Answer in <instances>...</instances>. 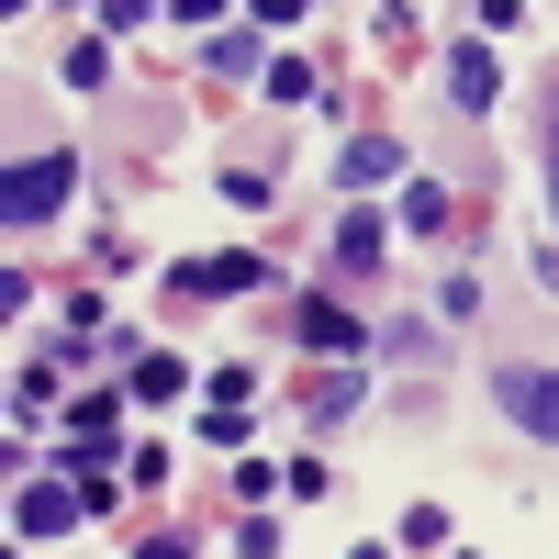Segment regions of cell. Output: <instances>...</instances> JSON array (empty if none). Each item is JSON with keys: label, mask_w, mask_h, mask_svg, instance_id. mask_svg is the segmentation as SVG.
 <instances>
[{"label": "cell", "mask_w": 559, "mask_h": 559, "mask_svg": "<svg viewBox=\"0 0 559 559\" xmlns=\"http://www.w3.org/2000/svg\"><path fill=\"white\" fill-rule=\"evenodd\" d=\"M179 280H191V292H247L258 258H202V269H179Z\"/></svg>", "instance_id": "ba28073f"}, {"label": "cell", "mask_w": 559, "mask_h": 559, "mask_svg": "<svg viewBox=\"0 0 559 559\" xmlns=\"http://www.w3.org/2000/svg\"><path fill=\"white\" fill-rule=\"evenodd\" d=\"M492 403L515 414V437H537V448H559V369H492Z\"/></svg>", "instance_id": "7a4b0ae2"}, {"label": "cell", "mask_w": 559, "mask_h": 559, "mask_svg": "<svg viewBox=\"0 0 559 559\" xmlns=\"http://www.w3.org/2000/svg\"><path fill=\"white\" fill-rule=\"evenodd\" d=\"M258 68V34H213V79H247Z\"/></svg>", "instance_id": "9c48e42d"}, {"label": "cell", "mask_w": 559, "mask_h": 559, "mask_svg": "<svg viewBox=\"0 0 559 559\" xmlns=\"http://www.w3.org/2000/svg\"><path fill=\"white\" fill-rule=\"evenodd\" d=\"M392 168H403V146H381V134H358L336 179H347V191H369V179H392Z\"/></svg>", "instance_id": "8992f818"}, {"label": "cell", "mask_w": 559, "mask_h": 559, "mask_svg": "<svg viewBox=\"0 0 559 559\" xmlns=\"http://www.w3.org/2000/svg\"><path fill=\"white\" fill-rule=\"evenodd\" d=\"M302 347H313V358H358V347H369V324H358L347 302H302Z\"/></svg>", "instance_id": "3957f363"}, {"label": "cell", "mask_w": 559, "mask_h": 559, "mask_svg": "<svg viewBox=\"0 0 559 559\" xmlns=\"http://www.w3.org/2000/svg\"><path fill=\"white\" fill-rule=\"evenodd\" d=\"M492 90H503L492 45H459V57H448V102H459V112H492Z\"/></svg>", "instance_id": "5b68a950"}, {"label": "cell", "mask_w": 559, "mask_h": 559, "mask_svg": "<svg viewBox=\"0 0 559 559\" xmlns=\"http://www.w3.org/2000/svg\"><path fill=\"white\" fill-rule=\"evenodd\" d=\"M79 526V492H57V481H23V503H12V537H68Z\"/></svg>", "instance_id": "277c9868"}, {"label": "cell", "mask_w": 559, "mask_h": 559, "mask_svg": "<svg viewBox=\"0 0 559 559\" xmlns=\"http://www.w3.org/2000/svg\"><path fill=\"white\" fill-rule=\"evenodd\" d=\"M258 23H302V0H258Z\"/></svg>", "instance_id": "30bf717a"}, {"label": "cell", "mask_w": 559, "mask_h": 559, "mask_svg": "<svg viewBox=\"0 0 559 559\" xmlns=\"http://www.w3.org/2000/svg\"><path fill=\"white\" fill-rule=\"evenodd\" d=\"M336 269H381V224H369V213L336 224Z\"/></svg>", "instance_id": "52a82bcc"}, {"label": "cell", "mask_w": 559, "mask_h": 559, "mask_svg": "<svg viewBox=\"0 0 559 559\" xmlns=\"http://www.w3.org/2000/svg\"><path fill=\"white\" fill-rule=\"evenodd\" d=\"M68 179H79V157H68V146H45V157H12V179H0V213H12V236H34V224L68 202Z\"/></svg>", "instance_id": "6da1fadb"}]
</instances>
